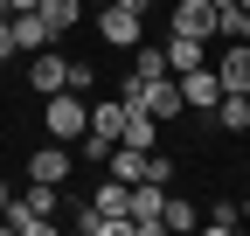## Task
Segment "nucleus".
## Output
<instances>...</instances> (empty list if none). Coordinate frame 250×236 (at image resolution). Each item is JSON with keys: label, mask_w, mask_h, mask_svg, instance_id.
<instances>
[{"label": "nucleus", "mask_w": 250, "mask_h": 236, "mask_svg": "<svg viewBox=\"0 0 250 236\" xmlns=\"http://www.w3.org/2000/svg\"><path fill=\"white\" fill-rule=\"evenodd\" d=\"M118 98H125V111H153L160 125H174V118L188 111V104H181V83H174V77H153V83L125 77V91H118Z\"/></svg>", "instance_id": "nucleus-1"}, {"label": "nucleus", "mask_w": 250, "mask_h": 236, "mask_svg": "<svg viewBox=\"0 0 250 236\" xmlns=\"http://www.w3.org/2000/svg\"><path fill=\"white\" fill-rule=\"evenodd\" d=\"M42 125H49V139L77 146V139L90 132V104H83L77 91H56V98H49V111H42Z\"/></svg>", "instance_id": "nucleus-2"}, {"label": "nucleus", "mask_w": 250, "mask_h": 236, "mask_svg": "<svg viewBox=\"0 0 250 236\" xmlns=\"http://www.w3.org/2000/svg\"><path fill=\"white\" fill-rule=\"evenodd\" d=\"M98 35H104L111 49H139V42H146V14H132L125 0H104V14H98Z\"/></svg>", "instance_id": "nucleus-3"}, {"label": "nucleus", "mask_w": 250, "mask_h": 236, "mask_svg": "<svg viewBox=\"0 0 250 236\" xmlns=\"http://www.w3.org/2000/svg\"><path fill=\"white\" fill-rule=\"evenodd\" d=\"M160 201H167V188H160V181H132V201H125L132 236H160V229H167V222H160Z\"/></svg>", "instance_id": "nucleus-4"}, {"label": "nucleus", "mask_w": 250, "mask_h": 236, "mask_svg": "<svg viewBox=\"0 0 250 236\" xmlns=\"http://www.w3.org/2000/svg\"><path fill=\"white\" fill-rule=\"evenodd\" d=\"M28 83H35L42 98H56V91H70V56H62L56 42H49V49H35V63H28Z\"/></svg>", "instance_id": "nucleus-5"}, {"label": "nucleus", "mask_w": 250, "mask_h": 236, "mask_svg": "<svg viewBox=\"0 0 250 236\" xmlns=\"http://www.w3.org/2000/svg\"><path fill=\"white\" fill-rule=\"evenodd\" d=\"M215 83H223V98H243L250 91V42L215 49Z\"/></svg>", "instance_id": "nucleus-6"}, {"label": "nucleus", "mask_w": 250, "mask_h": 236, "mask_svg": "<svg viewBox=\"0 0 250 236\" xmlns=\"http://www.w3.org/2000/svg\"><path fill=\"white\" fill-rule=\"evenodd\" d=\"M174 83H181V104H188V111H215V104H223V83H215V63L188 70V77H174Z\"/></svg>", "instance_id": "nucleus-7"}, {"label": "nucleus", "mask_w": 250, "mask_h": 236, "mask_svg": "<svg viewBox=\"0 0 250 236\" xmlns=\"http://www.w3.org/2000/svg\"><path fill=\"white\" fill-rule=\"evenodd\" d=\"M70 167H77V160H70V146L49 139L42 153H28V181H56V188H62V181H70Z\"/></svg>", "instance_id": "nucleus-8"}, {"label": "nucleus", "mask_w": 250, "mask_h": 236, "mask_svg": "<svg viewBox=\"0 0 250 236\" xmlns=\"http://www.w3.org/2000/svg\"><path fill=\"white\" fill-rule=\"evenodd\" d=\"M208 56H215V49H208L202 35H181V28L167 35V70H174V77H188V70H202Z\"/></svg>", "instance_id": "nucleus-9"}, {"label": "nucleus", "mask_w": 250, "mask_h": 236, "mask_svg": "<svg viewBox=\"0 0 250 236\" xmlns=\"http://www.w3.org/2000/svg\"><path fill=\"white\" fill-rule=\"evenodd\" d=\"M174 28H181V35L215 42V0H174Z\"/></svg>", "instance_id": "nucleus-10"}, {"label": "nucleus", "mask_w": 250, "mask_h": 236, "mask_svg": "<svg viewBox=\"0 0 250 236\" xmlns=\"http://www.w3.org/2000/svg\"><path fill=\"white\" fill-rule=\"evenodd\" d=\"M104 167H111V181H125V188H132V181H146V174H153V153H139V146H111V153H104Z\"/></svg>", "instance_id": "nucleus-11"}, {"label": "nucleus", "mask_w": 250, "mask_h": 236, "mask_svg": "<svg viewBox=\"0 0 250 236\" xmlns=\"http://www.w3.org/2000/svg\"><path fill=\"white\" fill-rule=\"evenodd\" d=\"M14 21V49H49L56 35H49V21H42V7H28V14H7Z\"/></svg>", "instance_id": "nucleus-12"}, {"label": "nucleus", "mask_w": 250, "mask_h": 236, "mask_svg": "<svg viewBox=\"0 0 250 236\" xmlns=\"http://www.w3.org/2000/svg\"><path fill=\"white\" fill-rule=\"evenodd\" d=\"M160 222H167L174 236H188V229H202V209H195L188 195H174V188H167V201H160Z\"/></svg>", "instance_id": "nucleus-13"}, {"label": "nucleus", "mask_w": 250, "mask_h": 236, "mask_svg": "<svg viewBox=\"0 0 250 236\" xmlns=\"http://www.w3.org/2000/svg\"><path fill=\"white\" fill-rule=\"evenodd\" d=\"M125 146H139V153H153V139H160V118L153 111H125V132H118Z\"/></svg>", "instance_id": "nucleus-14"}, {"label": "nucleus", "mask_w": 250, "mask_h": 236, "mask_svg": "<svg viewBox=\"0 0 250 236\" xmlns=\"http://www.w3.org/2000/svg\"><path fill=\"white\" fill-rule=\"evenodd\" d=\"M42 21H49V35L62 42V35H70V28L83 21V0H42Z\"/></svg>", "instance_id": "nucleus-15"}, {"label": "nucleus", "mask_w": 250, "mask_h": 236, "mask_svg": "<svg viewBox=\"0 0 250 236\" xmlns=\"http://www.w3.org/2000/svg\"><path fill=\"white\" fill-rule=\"evenodd\" d=\"M21 209H35V216H49V222H56V209H62L56 181H28V188H21Z\"/></svg>", "instance_id": "nucleus-16"}, {"label": "nucleus", "mask_w": 250, "mask_h": 236, "mask_svg": "<svg viewBox=\"0 0 250 236\" xmlns=\"http://www.w3.org/2000/svg\"><path fill=\"white\" fill-rule=\"evenodd\" d=\"M132 77H139V83H153V77H174V70H167V49H146V42H139V49H132Z\"/></svg>", "instance_id": "nucleus-17"}, {"label": "nucleus", "mask_w": 250, "mask_h": 236, "mask_svg": "<svg viewBox=\"0 0 250 236\" xmlns=\"http://www.w3.org/2000/svg\"><path fill=\"white\" fill-rule=\"evenodd\" d=\"M215 125H223V132H250V91H243V98H223V104H215Z\"/></svg>", "instance_id": "nucleus-18"}, {"label": "nucleus", "mask_w": 250, "mask_h": 236, "mask_svg": "<svg viewBox=\"0 0 250 236\" xmlns=\"http://www.w3.org/2000/svg\"><path fill=\"white\" fill-rule=\"evenodd\" d=\"M243 222V209H236V201H215V209H202V229H215V236H229Z\"/></svg>", "instance_id": "nucleus-19"}, {"label": "nucleus", "mask_w": 250, "mask_h": 236, "mask_svg": "<svg viewBox=\"0 0 250 236\" xmlns=\"http://www.w3.org/2000/svg\"><path fill=\"white\" fill-rule=\"evenodd\" d=\"M90 83H98V70H90V63H70V91L77 98H90Z\"/></svg>", "instance_id": "nucleus-20"}, {"label": "nucleus", "mask_w": 250, "mask_h": 236, "mask_svg": "<svg viewBox=\"0 0 250 236\" xmlns=\"http://www.w3.org/2000/svg\"><path fill=\"white\" fill-rule=\"evenodd\" d=\"M14 56V21H0V63Z\"/></svg>", "instance_id": "nucleus-21"}, {"label": "nucleus", "mask_w": 250, "mask_h": 236, "mask_svg": "<svg viewBox=\"0 0 250 236\" xmlns=\"http://www.w3.org/2000/svg\"><path fill=\"white\" fill-rule=\"evenodd\" d=\"M7 209H14V188H7V181H0V216H7Z\"/></svg>", "instance_id": "nucleus-22"}, {"label": "nucleus", "mask_w": 250, "mask_h": 236, "mask_svg": "<svg viewBox=\"0 0 250 236\" xmlns=\"http://www.w3.org/2000/svg\"><path fill=\"white\" fill-rule=\"evenodd\" d=\"M236 42H250V7H243V28H236Z\"/></svg>", "instance_id": "nucleus-23"}, {"label": "nucleus", "mask_w": 250, "mask_h": 236, "mask_svg": "<svg viewBox=\"0 0 250 236\" xmlns=\"http://www.w3.org/2000/svg\"><path fill=\"white\" fill-rule=\"evenodd\" d=\"M28 7H42V0H14V14H28Z\"/></svg>", "instance_id": "nucleus-24"}, {"label": "nucleus", "mask_w": 250, "mask_h": 236, "mask_svg": "<svg viewBox=\"0 0 250 236\" xmlns=\"http://www.w3.org/2000/svg\"><path fill=\"white\" fill-rule=\"evenodd\" d=\"M125 7H132V14H146V7H153V0H125Z\"/></svg>", "instance_id": "nucleus-25"}, {"label": "nucleus", "mask_w": 250, "mask_h": 236, "mask_svg": "<svg viewBox=\"0 0 250 236\" xmlns=\"http://www.w3.org/2000/svg\"><path fill=\"white\" fill-rule=\"evenodd\" d=\"M7 14H14V0H0V21H7Z\"/></svg>", "instance_id": "nucleus-26"}, {"label": "nucleus", "mask_w": 250, "mask_h": 236, "mask_svg": "<svg viewBox=\"0 0 250 236\" xmlns=\"http://www.w3.org/2000/svg\"><path fill=\"white\" fill-rule=\"evenodd\" d=\"M236 209H243V222H250V195H243V201H236Z\"/></svg>", "instance_id": "nucleus-27"}, {"label": "nucleus", "mask_w": 250, "mask_h": 236, "mask_svg": "<svg viewBox=\"0 0 250 236\" xmlns=\"http://www.w3.org/2000/svg\"><path fill=\"white\" fill-rule=\"evenodd\" d=\"M215 7H243V0H215Z\"/></svg>", "instance_id": "nucleus-28"}, {"label": "nucleus", "mask_w": 250, "mask_h": 236, "mask_svg": "<svg viewBox=\"0 0 250 236\" xmlns=\"http://www.w3.org/2000/svg\"><path fill=\"white\" fill-rule=\"evenodd\" d=\"M243 7H250V0H243Z\"/></svg>", "instance_id": "nucleus-29"}]
</instances>
